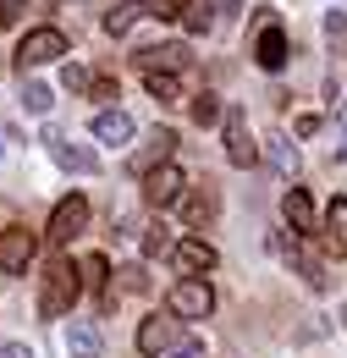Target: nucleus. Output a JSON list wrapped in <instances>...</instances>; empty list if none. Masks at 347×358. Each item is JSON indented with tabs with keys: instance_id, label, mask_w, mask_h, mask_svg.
<instances>
[{
	"instance_id": "obj_1",
	"label": "nucleus",
	"mask_w": 347,
	"mask_h": 358,
	"mask_svg": "<svg viewBox=\"0 0 347 358\" xmlns=\"http://www.w3.org/2000/svg\"><path fill=\"white\" fill-rule=\"evenodd\" d=\"M78 292H83V270L72 265V259H55V265L44 270V287H39V314H44V320H61V314H72Z\"/></svg>"
},
{
	"instance_id": "obj_2",
	"label": "nucleus",
	"mask_w": 347,
	"mask_h": 358,
	"mask_svg": "<svg viewBox=\"0 0 347 358\" xmlns=\"http://www.w3.org/2000/svg\"><path fill=\"white\" fill-rule=\"evenodd\" d=\"M143 17H155V22H176L182 6H176V0H116V6L105 11V34L122 39V34H132Z\"/></svg>"
},
{
	"instance_id": "obj_3",
	"label": "nucleus",
	"mask_w": 347,
	"mask_h": 358,
	"mask_svg": "<svg viewBox=\"0 0 347 358\" xmlns=\"http://www.w3.org/2000/svg\"><path fill=\"white\" fill-rule=\"evenodd\" d=\"M88 226V199L83 193H72V199H61L55 210H50V226H44V243L50 248H66L78 231Z\"/></svg>"
},
{
	"instance_id": "obj_4",
	"label": "nucleus",
	"mask_w": 347,
	"mask_h": 358,
	"mask_svg": "<svg viewBox=\"0 0 347 358\" xmlns=\"http://www.w3.org/2000/svg\"><path fill=\"white\" fill-rule=\"evenodd\" d=\"M44 143H50V155H55V166H66V171H78V177H94L99 171V155L78 143V138H66L61 127H44Z\"/></svg>"
},
{
	"instance_id": "obj_5",
	"label": "nucleus",
	"mask_w": 347,
	"mask_h": 358,
	"mask_svg": "<svg viewBox=\"0 0 347 358\" xmlns=\"http://www.w3.org/2000/svg\"><path fill=\"white\" fill-rule=\"evenodd\" d=\"M166 303H171L176 320H204V314L215 309V292H210V281H199V275H182V281L171 287V298H166Z\"/></svg>"
},
{
	"instance_id": "obj_6",
	"label": "nucleus",
	"mask_w": 347,
	"mask_h": 358,
	"mask_svg": "<svg viewBox=\"0 0 347 358\" xmlns=\"http://www.w3.org/2000/svg\"><path fill=\"white\" fill-rule=\"evenodd\" d=\"M66 55V34L61 28H34L22 45H17V66L28 72V66H50V61H61Z\"/></svg>"
},
{
	"instance_id": "obj_7",
	"label": "nucleus",
	"mask_w": 347,
	"mask_h": 358,
	"mask_svg": "<svg viewBox=\"0 0 347 358\" xmlns=\"http://www.w3.org/2000/svg\"><path fill=\"white\" fill-rule=\"evenodd\" d=\"M34 254H39V237L28 226H6L0 231V270L6 275H22V270L34 265Z\"/></svg>"
},
{
	"instance_id": "obj_8",
	"label": "nucleus",
	"mask_w": 347,
	"mask_h": 358,
	"mask_svg": "<svg viewBox=\"0 0 347 358\" xmlns=\"http://www.w3.org/2000/svg\"><path fill=\"white\" fill-rule=\"evenodd\" d=\"M171 149H176V133H171V127H155V133L143 138V149H138V155L127 160V171H132L138 182H143L149 171H160V166H171Z\"/></svg>"
},
{
	"instance_id": "obj_9",
	"label": "nucleus",
	"mask_w": 347,
	"mask_h": 358,
	"mask_svg": "<svg viewBox=\"0 0 347 358\" xmlns=\"http://www.w3.org/2000/svg\"><path fill=\"white\" fill-rule=\"evenodd\" d=\"M182 187H187V177H182L176 166H160V171L143 177V204H149V210H166V204H176V199H187Z\"/></svg>"
},
{
	"instance_id": "obj_10",
	"label": "nucleus",
	"mask_w": 347,
	"mask_h": 358,
	"mask_svg": "<svg viewBox=\"0 0 347 358\" xmlns=\"http://www.w3.org/2000/svg\"><path fill=\"white\" fill-rule=\"evenodd\" d=\"M270 248H276V254H281L287 265H298V275H304V281L314 287V292H325V287H331V275H325V265H320V259L309 254L304 243H287V237H270Z\"/></svg>"
},
{
	"instance_id": "obj_11",
	"label": "nucleus",
	"mask_w": 347,
	"mask_h": 358,
	"mask_svg": "<svg viewBox=\"0 0 347 358\" xmlns=\"http://www.w3.org/2000/svg\"><path fill=\"white\" fill-rule=\"evenodd\" d=\"M254 61H260L264 72H281V66H287V34H281V22H276V17H260V39H254Z\"/></svg>"
},
{
	"instance_id": "obj_12",
	"label": "nucleus",
	"mask_w": 347,
	"mask_h": 358,
	"mask_svg": "<svg viewBox=\"0 0 347 358\" xmlns=\"http://www.w3.org/2000/svg\"><path fill=\"white\" fill-rule=\"evenodd\" d=\"M226 160H232V166H254V160H260V149H254V138H248V116H243V110H226Z\"/></svg>"
},
{
	"instance_id": "obj_13",
	"label": "nucleus",
	"mask_w": 347,
	"mask_h": 358,
	"mask_svg": "<svg viewBox=\"0 0 347 358\" xmlns=\"http://www.w3.org/2000/svg\"><path fill=\"white\" fill-rule=\"evenodd\" d=\"M171 342H176V325H171V320L149 314V320L138 325V353H143V358H160L166 348H171Z\"/></svg>"
},
{
	"instance_id": "obj_14",
	"label": "nucleus",
	"mask_w": 347,
	"mask_h": 358,
	"mask_svg": "<svg viewBox=\"0 0 347 358\" xmlns=\"http://www.w3.org/2000/svg\"><path fill=\"white\" fill-rule=\"evenodd\" d=\"M182 215H187V226H210L220 215V193L204 182V187H193L187 199H182Z\"/></svg>"
},
{
	"instance_id": "obj_15",
	"label": "nucleus",
	"mask_w": 347,
	"mask_h": 358,
	"mask_svg": "<svg viewBox=\"0 0 347 358\" xmlns=\"http://www.w3.org/2000/svg\"><path fill=\"white\" fill-rule=\"evenodd\" d=\"M78 270H83V287H88V292H99V309H111L116 298H111V265H105V254H83Z\"/></svg>"
},
{
	"instance_id": "obj_16",
	"label": "nucleus",
	"mask_w": 347,
	"mask_h": 358,
	"mask_svg": "<svg viewBox=\"0 0 347 358\" xmlns=\"http://www.w3.org/2000/svg\"><path fill=\"white\" fill-rule=\"evenodd\" d=\"M99 348H105V342H99V325H94V320H72V325H66V353L72 358H99Z\"/></svg>"
},
{
	"instance_id": "obj_17",
	"label": "nucleus",
	"mask_w": 347,
	"mask_h": 358,
	"mask_svg": "<svg viewBox=\"0 0 347 358\" xmlns=\"http://www.w3.org/2000/svg\"><path fill=\"white\" fill-rule=\"evenodd\" d=\"M281 215H287V226L292 231H314V204H309V193L304 187H287V199H281Z\"/></svg>"
},
{
	"instance_id": "obj_18",
	"label": "nucleus",
	"mask_w": 347,
	"mask_h": 358,
	"mask_svg": "<svg viewBox=\"0 0 347 358\" xmlns=\"http://www.w3.org/2000/svg\"><path fill=\"white\" fill-rule=\"evenodd\" d=\"M325 248L347 259V199H331V210H325Z\"/></svg>"
},
{
	"instance_id": "obj_19",
	"label": "nucleus",
	"mask_w": 347,
	"mask_h": 358,
	"mask_svg": "<svg viewBox=\"0 0 347 358\" xmlns=\"http://www.w3.org/2000/svg\"><path fill=\"white\" fill-rule=\"evenodd\" d=\"M138 66H143V72H182V66H187V50L182 45H155V50L138 55Z\"/></svg>"
},
{
	"instance_id": "obj_20",
	"label": "nucleus",
	"mask_w": 347,
	"mask_h": 358,
	"mask_svg": "<svg viewBox=\"0 0 347 358\" xmlns=\"http://www.w3.org/2000/svg\"><path fill=\"white\" fill-rule=\"evenodd\" d=\"M94 138H99V143H127L132 138V116L127 110H99V116H94Z\"/></svg>"
},
{
	"instance_id": "obj_21",
	"label": "nucleus",
	"mask_w": 347,
	"mask_h": 358,
	"mask_svg": "<svg viewBox=\"0 0 347 358\" xmlns=\"http://www.w3.org/2000/svg\"><path fill=\"white\" fill-rule=\"evenodd\" d=\"M171 254H176V265H182V270H215V248L199 243V237H182Z\"/></svg>"
},
{
	"instance_id": "obj_22",
	"label": "nucleus",
	"mask_w": 347,
	"mask_h": 358,
	"mask_svg": "<svg viewBox=\"0 0 347 358\" xmlns=\"http://www.w3.org/2000/svg\"><path fill=\"white\" fill-rule=\"evenodd\" d=\"M143 89L155 94L160 105H182V83H176V72H143Z\"/></svg>"
},
{
	"instance_id": "obj_23",
	"label": "nucleus",
	"mask_w": 347,
	"mask_h": 358,
	"mask_svg": "<svg viewBox=\"0 0 347 358\" xmlns=\"http://www.w3.org/2000/svg\"><path fill=\"white\" fill-rule=\"evenodd\" d=\"M270 166H276L281 177H298V149H292L287 138H270Z\"/></svg>"
},
{
	"instance_id": "obj_24",
	"label": "nucleus",
	"mask_w": 347,
	"mask_h": 358,
	"mask_svg": "<svg viewBox=\"0 0 347 358\" xmlns=\"http://www.w3.org/2000/svg\"><path fill=\"white\" fill-rule=\"evenodd\" d=\"M187 110H193V122H199V127L220 122V99H215V94H193V99H187Z\"/></svg>"
},
{
	"instance_id": "obj_25",
	"label": "nucleus",
	"mask_w": 347,
	"mask_h": 358,
	"mask_svg": "<svg viewBox=\"0 0 347 358\" xmlns=\"http://www.w3.org/2000/svg\"><path fill=\"white\" fill-rule=\"evenodd\" d=\"M22 105H28L34 116H50V105H55V94L44 89V83H28V89H22Z\"/></svg>"
},
{
	"instance_id": "obj_26",
	"label": "nucleus",
	"mask_w": 347,
	"mask_h": 358,
	"mask_svg": "<svg viewBox=\"0 0 347 358\" xmlns=\"http://www.w3.org/2000/svg\"><path fill=\"white\" fill-rule=\"evenodd\" d=\"M166 248H176V243H171V231H166V221L143 226V254H166Z\"/></svg>"
},
{
	"instance_id": "obj_27",
	"label": "nucleus",
	"mask_w": 347,
	"mask_h": 358,
	"mask_svg": "<svg viewBox=\"0 0 347 358\" xmlns=\"http://www.w3.org/2000/svg\"><path fill=\"white\" fill-rule=\"evenodd\" d=\"M116 275H122V292H143V287H149V275H143V265H122Z\"/></svg>"
},
{
	"instance_id": "obj_28",
	"label": "nucleus",
	"mask_w": 347,
	"mask_h": 358,
	"mask_svg": "<svg viewBox=\"0 0 347 358\" xmlns=\"http://www.w3.org/2000/svg\"><path fill=\"white\" fill-rule=\"evenodd\" d=\"M182 22H187V34H204L210 28V11L204 6H182Z\"/></svg>"
},
{
	"instance_id": "obj_29",
	"label": "nucleus",
	"mask_w": 347,
	"mask_h": 358,
	"mask_svg": "<svg viewBox=\"0 0 347 358\" xmlns=\"http://www.w3.org/2000/svg\"><path fill=\"white\" fill-rule=\"evenodd\" d=\"M61 83H66L72 94H78V89H94V78H88L83 66H66V72H61Z\"/></svg>"
},
{
	"instance_id": "obj_30",
	"label": "nucleus",
	"mask_w": 347,
	"mask_h": 358,
	"mask_svg": "<svg viewBox=\"0 0 347 358\" xmlns=\"http://www.w3.org/2000/svg\"><path fill=\"white\" fill-rule=\"evenodd\" d=\"M22 11H28V0H0V22H6V28L22 22Z\"/></svg>"
},
{
	"instance_id": "obj_31",
	"label": "nucleus",
	"mask_w": 347,
	"mask_h": 358,
	"mask_svg": "<svg viewBox=\"0 0 347 358\" xmlns=\"http://www.w3.org/2000/svg\"><path fill=\"white\" fill-rule=\"evenodd\" d=\"M325 34H331V39H347V17H342V11L325 17Z\"/></svg>"
},
{
	"instance_id": "obj_32",
	"label": "nucleus",
	"mask_w": 347,
	"mask_h": 358,
	"mask_svg": "<svg viewBox=\"0 0 347 358\" xmlns=\"http://www.w3.org/2000/svg\"><path fill=\"white\" fill-rule=\"evenodd\" d=\"M0 358H39V353H34L28 342H6V348H0Z\"/></svg>"
},
{
	"instance_id": "obj_33",
	"label": "nucleus",
	"mask_w": 347,
	"mask_h": 358,
	"mask_svg": "<svg viewBox=\"0 0 347 358\" xmlns=\"http://www.w3.org/2000/svg\"><path fill=\"white\" fill-rule=\"evenodd\" d=\"M88 94H94V99H116V83H111V78H94V89H88Z\"/></svg>"
},
{
	"instance_id": "obj_34",
	"label": "nucleus",
	"mask_w": 347,
	"mask_h": 358,
	"mask_svg": "<svg viewBox=\"0 0 347 358\" xmlns=\"http://www.w3.org/2000/svg\"><path fill=\"white\" fill-rule=\"evenodd\" d=\"M320 133V116H298V138H314Z\"/></svg>"
},
{
	"instance_id": "obj_35",
	"label": "nucleus",
	"mask_w": 347,
	"mask_h": 358,
	"mask_svg": "<svg viewBox=\"0 0 347 358\" xmlns=\"http://www.w3.org/2000/svg\"><path fill=\"white\" fill-rule=\"evenodd\" d=\"M171 358H204V353H199V342H182V348H171Z\"/></svg>"
},
{
	"instance_id": "obj_36",
	"label": "nucleus",
	"mask_w": 347,
	"mask_h": 358,
	"mask_svg": "<svg viewBox=\"0 0 347 358\" xmlns=\"http://www.w3.org/2000/svg\"><path fill=\"white\" fill-rule=\"evenodd\" d=\"M215 11H226V17H237V0H210Z\"/></svg>"
},
{
	"instance_id": "obj_37",
	"label": "nucleus",
	"mask_w": 347,
	"mask_h": 358,
	"mask_svg": "<svg viewBox=\"0 0 347 358\" xmlns=\"http://www.w3.org/2000/svg\"><path fill=\"white\" fill-rule=\"evenodd\" d=\"M342 325H347V303H342Z\"/></svg>"
}]
</instances>
